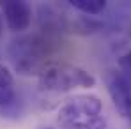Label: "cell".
Here are the masks:
<instances>
[{
  "mask_svg": "<svg viewBox=\"0 0 131 129\" xmlns=\"http://www.w3.org/2000/svg\"><path fill=\"white\" fill-rule=\"evenodd\" d=\"M53 50L51 36H21L9 44V57L20 74H41Z\"/></svg>",
  "mask_w": 131,
  "mask_h": 129,
  "instance_id": "obj_1",
  "label": "cell"
},
{
  "mask_svg": "<svg viewBox=\"0 0 131 129\" xmlns=\"http://www.w3.org/2000/svg\"><path fill=\"white\" fill-rule=\"evenodd\" d=\"M59 129H105L106 117L96 96H76L67 99L57 115Z\"/></svg>",
  "mask_w": 131,
  "mask_h": 129,
  "instance_id": "obj_2",
  "label": "cell"
},
{
  "mask_svg": "<svg viewBox=\"0 0 131 129\" xmlns=\"http://www.w3.org/2000/svg\"><path fill=\"white\" fill-rule=\"evenodd\" d=\"M96 78L78 65L67 62L48 64L39 74V87L48 92H67L74 88H90Z\"/></svg>",
  "mask_w": 131,
  "mask_h": 129,
  "instance_id": "obj_3",
  "label": "cell"
},
{
  "mask_svg": "<svg viewBox=\"0 0 131 129\" xmlns=\"http://www.w3.org/2000/svg\"><path fill=\"white\" fill-rule=\"evenodd\" d=\"M0 14L5 20L9 30L23 32L30 27L32 7L23 0H4L0 2Z\"/></svg>",
  "mask_w": 131,
  "mask_h": 129,
  "instance_id": "obj_4",
  "label": "cell"
},
{
  "mask_svg": "<svg viewBox=\"0 0 131 129\" xmlns=\"http://www.w3.org/2000/svg\"><path fill=\"white\" fill-rule=\"evenodd\" d=\"M108 92L117 111L131 120V78L124 73H112L108 76Z\"/></svg>",
  "mask_w": 131,
  "mask_h": 129,
  "instance_id": "obj_5",
  "label": "cell"
},
{
  "mask_svg": "<svg viewBox=\"0 0 131 129\" xmlns=\"http://www.w3.org/2000/svg\"><path fill=\"white\" fill-rule=\"evenodd\" d=\"M16 101L14 78L5 65L0 64V108H9Z\"/></svg>",
  "mask_w": 131,
  "mask_h": 129,
  "instance_id": "obj_6",
  "label": "cell"
},
{
  "mask_svg": "<svg viewBox=\"0 0 131 129\" xmlns=\"http://www.w3.org/2000/svg\"><path fill=\"white\" fill-rule=\"evenodd\" d=\"M69 5L87 16H97L106 9V2L105 0H71Z\"/></svg>",
  "mask_w": 131,
  "mask_h": 129,
  "instance_id": "obj_7",
  "label": "cell"
},
{
  "mask_svg": "<svg viewBox=\"0 0 131 129\" xmlns=\"http://www.w3.org/2000/svg\"><path fill=\"white\" fill-rule=\"evenodd\" d=\"M121 67L124 69V74L131 78V51L126 53L124 57H121Z\"/></svg>",
  "mask_w": 131,
  "mask_h": 129,
  "instance_id": "obj_8",
  "label": "cell"
},
{
  "mask_svg": "<svg viewBox=\"0 0 131 129\" xmlns=\"http://www.w3.org/2000/svg\"><path fill=\"white\" fill-rule=\"evenodd\" d=\"M2 32H4V18L0 14V37H2Z\"/></svg>",
  "mask_w": 131,
  "mask_h": 129,
  "instance_id": "obj_9",
  "label": "cell"
}]
</instances>
